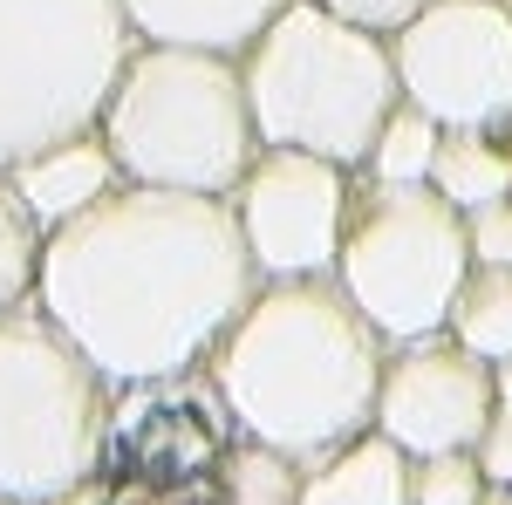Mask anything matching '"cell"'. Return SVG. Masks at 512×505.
Masks as SVG:
<instances>
[{
    "label": "cell",
    "instance_id": "1",
    "mask_svg": "<svg viewBox=\"0 0 512 505\" xmlns=\"http://www.w3.org/2000/svg\"><path fill=\"white\" fill-rule=\"evenodd\" d=\"M260 267L246 253L233 198L130 185L41 233L35 308L110 383H151L205 369Z\"/></svg>",
    "mask_w": 512,
    "mask_h": 505
},
{
    "label": "cell",
    "instance_id": "2",
    "mask_svg": "<svg viewBox=\"0 0 512 505\" xmlns=\"http://www.w3.org/2000/svg\"><path fill=\"white\" fill-rule=\"evenodd\" d=\"M205 376L219 383L239 437L274 444L280 458L315 465L349 437L376 430L383 335L362 321L335 273L260 280Z\"/></svg>",
    "mask_w": 512,
    "mask_h": 505
},
{
    "label": "cell",
    "instance_id": "3",
    "mask_svg": "<svg viewBox=\"0 0 512 505\" xmlns=\"http://www.w3.org/2000/svg\"><path fill=\"white\" fill-rule=\"evenodd\" d=\"M96 130L130 185H171L205 198H233L246 164L260 157L239 55L178 48V41L130 48Z\"/></svg>",
    "mask_w": 512,
    "mask_h": 505
},
{
    "label": "cell",
    "instance_id": "4",
    "mask_svg": "<svg viewBox=\"0 0 512 505\" xmlns=\"http://www.w3.org/2000/svg\"><path fill=\"white\" fill-rule=\"evenodd\" d=\"M239 76L260 144L335 157L349 171L369 157L383 117L403 103L390 35L355 28L321 0H287L239 55Z\"/></svg>",
    "mask_w": 512,
    "mask_h": 505
},
{
    "label": "cell",
    "instance_id": "5",
    "mask_svg": "<svg viewBox=\"0 0 512 505\" xmlns=\"http://www.w3.org/2000/svg\"><path fill=\"white\" fill-rule=\"evenodd\" d=\"M117 383L35 308L0 314V499L55 505L103 458Z\"/></svg>",
    "mask_w": 512,
    "mask_h": 505
},
{
    "label": "cell",
    "instance_id": "6",
    "mask_svg": "<svg viewBox=\"0 0 512 505\" xmlns=\"http://www.w3.org/2000/svg\"><path fill=\"white\" fill-rule=\"evenodd\" d=\"M130 48L123 0H0V171L96 130Z\"/></svg>",
    "mask_w": 512,
    "mask_h": 505
},
{
    "label": "cell",
    "instance_id": "7",
    "mask_svg": "<svg viewBox=\"0 0 512 505\" xmlns=\"http://www.w3.org/2000/svg\"><path fill=\"white\" fill-rule=\"evenodd\" d=\"M465 273H472L465 212L431 185H369V198L349 205L335 280L383 342L403 349L444 335Z\"/></svg>",
    "mask_w": 512,
    "mask_h": 505
},
{
    "label": "cell",
    "instance_id": "8",
    "mask_svg": "<svg viewBox=\"0 0 512 505\" xmlns=\"http://www.w3.org/2000/svg\"><path fill=\"white\" fill-rule=\"evenodd\" d=\"M233 444L239 424L205 369L117 383L89 485L103 505H212Z\"/></svg>",
    "mask_w": 512,
    "mask_h": 505
},
{
    "label": "cell",
    "instance_id": "9",
    "mask_svg": "<svg viewBox=\"0 0 512 505\" xmlns=\"http://www.w3.org/2000/svg\"><path fill=\"white\" fill-rule=\"evenodd\" d=\"M396 82L444 130L512 117V0H431L390 35Z\"/></svg>",
    "mask_w": 512,
    "mask_h": 505
},
{
    "label": "cell",
    "instance_id": "10",
    "mask_svg": "<svg viewBox=\"0 0 512 505\" xmlns=\"http://www.w3.org/2000/svg\"><path fill=\"white\" fill-rule=\"evenodd\" d=\"M349 205H355L349 164L315 151H280V144H260V157L233 185V212L260 280L335 273V253H342V233H349Z\"/></svg>",
    "mask_w": 512,
    "mask_h": 505
},
{
    "label": "cell",
    "instance_id": "11",
    "mask_svg": "<svg viewBox=\"0 0 512 505\" xmlns=\"http://www.w3.org/2000/svg\"><path fill=\"white\" fill-rule=\"evenodd\" d=\"M499 389L492 362L472 355L451 335H424L383 355V383H376V430L396 451L431 458V451H472L485 417H492Z\"/></svg>",
    "mask_w": 512,
    "mask_h": 505
},
{
    "label": "cell",
    "instance_id": "12",
    "mask_svg": "<svg viewBox=\"0 0 512 505\" xmlns=\"http://www.w3.org/2000/svg\"><path fill=\"white\" fill-rule=\"evenodd\" d=\"M117 185H123V171H117V157H110V144H103V130L62 137V144H48V151L14 164V192L28 198L41 233L62 226V219H76V212H89L96 198H110Z\"/></svg>",
    "mask_w": 512,
    "mask_h": 505
},
{
    "label": "cell",
    "instance_id": "13",
    "mask_svg": "<svg viewBox=\"0 0 512 505\" xmlns=\"http://www.w3.org/2000/svg\"><path fill=\"white\" fill-rule=\"evenodd\" d=\"M280 7L287 0H123L137 41H178L212 55H246Z\"/></svg>",
    "mask_w": 512,
    "mask_h": 505
},
{
    "label": "cell",
    "instance_id": "14",
    "mask_svg": "<svg viewBox=\"0 0 512 505\" xmlns=\"http://www.w3.org/2000/svg\"><path fill=\"white\" fill-rule=\"evenodd\" d=\"M301 505H410V451H396L383 430H362L301 465Z\"/></svg>",
    "mask_w": 512,
    "mask_h": 505
},
{
    "label": "cell",
    "instance_id": "15",
    "mask_svg": "<svg viewBox=\"0 0 512 505\" xmlns=\"http://www.w3.org/2000/svg\"><path fill=\"white\" fill-rule=\"evenodd\" d=\"M431 192L451 198L458 212L492 205V198H512V151L485 130V123H458V130H444L437 164H431Z\"/></svg>",
    "mask_w": 512,
    "mask_h": 505
},
{
    "label": "cell",
    "instance_id": "16",
    "mask_svg": "<svg viewBox=\"0 0 512 505\" xmlns=\"http://www.w3.org/2000/svg\"><path fill=\"white\" fill-rule=\"evenodd\" d=\"M444 335L465 342L472 355H485V362H506L512 355V267H472L465 273Z\"/></svg>",
    "mask_w": 512,
    "mask_h": 505
},
{
    "label": "cell",
    "instance_id": "17",
    "mask_svg": "<svg viewBox=\"0 0 512 505\" xmlns=\"http://www.w3.org/2000/svg\"><path fill=\"white\" fill-rule=\"evenodd\" d=\"M437 144H444V123L403 96L390 117H383L376 144H369V157H362V171H369L376 185H431Z\"/></svg>",
    "mask_w": 512,
    "mask_h": 505
},
{
    "label": "cell",
    "instance_id": "18",
    "mask_svg": "<svg viewBox=\"0 0 512 505\" xmlns=\"http://www.w3.org/2000/svg\"><path fill=\"white\" fill-rule=\"evenodd\" d=\"M212 505H301V465H294V458H280L274 444L239 437Z\"/></svg>",
    "mask_w": 512,
    "mask_h": 505
},
{
    "label": "cell",
    "instance_id": "19",
    "mask_svg": "<svg viewBox=\"0 0 512 505\" xmlns=\"http://www.w3.org/2000/svg\"><path fill=\"white\" fill-rule=\"evenodd\" d=\"M41 273V226L28 212V198L14 192V171H0V314L35 301Z\"/></svg>",
    "mask_w": 512,
    "mask_h": 505
},
{
    "label": "cell",
    "instance_id": "20",
    "mask_svg": "<svg viewBox=\"0 0 512 505\" xmlns=\"http://www.w3.org/2000/svg\"><path fill=\"white\" fill-rule=\"evenodd\" d=\"M478 492H485V471L472 451L410 458V505H478Z\"/></svg>",
    "mask_w": 512,
    "mask_h": 505
},
{
    "label": "cell",
    "instance_id": "21",
    "mask_svg": "<svg viewBox=\"0 0 512 505\" xmlns=\"http://www.w3.org/2000/svg\"><path fill=\"white\" fill-rule=\"evenodd\" d=\"M465 246H472V267H512V198L465 212Z\"/></svg>",
    "mask_w": 512,
    "mask_h": 505
},
{
    "label": "cell",
    "instance_id": "22",
    "mask_svg": "<svg viewBox=\"0 0 512 505\" xmlns=\"http://www.w3.org/2000/svg\"><path fill=\"white\" fill-rule=\"evenodd\" d=\"M472 458H478V471H485V485H512V403L506 396L492 403V417H485V430H478Z\"/></svg>",
    "mask_w": 512,
    "mask_h": 505
},
{
    "label": "cell",
    "instance_id": "23",
    "mask_svg": "<svg viewBox=\"0 0 512 505\" xmlns=\"http://www.w3.org/2000/svg\"><path fill=\"white\" fill-rule=\"evenodd\" d=\"M328 14H342L355 28H369V35H396L417 7H431V0H321Z\"/></svg>",
    "mask_w": 512,
    "mask_h": 505
},
{
    "label": "cell",
    "instance_id": "24",
    "mask_svg": "<svg viewBox=\"0 0 512 505\" xmlns=\"http://www.w3.org/2000/svg\"><path fill=\"white\" fill-rule=\"evenodd\" d=\"M492 389H499V396L512 403V355H506V362H492Z\"/></svg>",
    "mask_w": 512,
    "mask_h": 505
},
{
    "label": "cell",
    "instance_id": "25",
    "mask_svg": "<svg viewBox=\"0 0 512 505\" xmlns=\"http://www.w3.org/2000/svg\"><path fill=\"white\" fill-rule=\"evenodd\" d=\"M478 505H512V485H485V492H478Z\"/></svg>",
    "mask_w": 512,
    "mask_h": 505
},
{
    "label": "cell",
    "instance_id": "26",
    "mask_svg": "<svg viewBox=\"0 0 512 505\" xmlns=\"http://www.w3.org/2000/svg\"><path fill=\"white\" fill-rule=\"evenodd\" d=\"M55 505H103V499H96V485H82V492H69V499H55Z\"/></svg>",
    "mask_w": 512,
    "mask_h": 505
},
{
    "label": "cell",
    "instance_id": "27",
    "mask_svg": "<svg viewBox=\"0 0 512 505\" xmlns=\"http://www.w3.org/2000/svg\"><path fill=\"white\" fill-rule=\"evenodd\" d=\"M0 505H14V499H0Z\"/></svg>",
    "mask_w": 512,
    "mask_h": 505
}]
</instances>
